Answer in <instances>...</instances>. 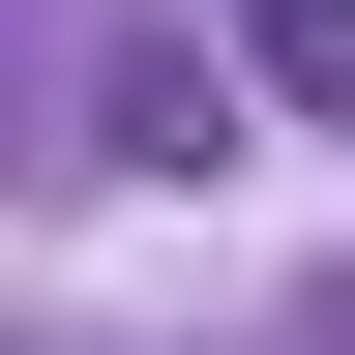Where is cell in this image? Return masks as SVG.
Segmentation results:
<instances>
[{
  "label": "cell",
  "mask_w": 355,
  "mask_h": 355,
  "mask_svg": "<svg viewBox=\"0 0 355 355\" xmlns=\"http://www.w3.org/2000/svg\"><path fill=\"white\" fill-rule=\"evenodd\" d=\"M266 89H296V119H355V0H266Z\"/></svg>",
  "instance_id": "1"
}]
</instances>
